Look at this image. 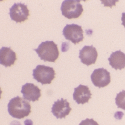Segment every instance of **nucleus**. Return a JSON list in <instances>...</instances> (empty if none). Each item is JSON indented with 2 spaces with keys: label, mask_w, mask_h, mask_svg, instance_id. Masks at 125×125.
Instances as JSON below:
<instances>
[{
  "label": "nucleus",
  "mask_w": 125,
  "mask_h": 125,
  "mask_svg": "<svg viewBox=\"0 0 125 125\" xmlns=\"http://www.w3.org/2000/svg\"><path fill=\"white\" fill-rule=\"evenodd\" d=\"M109 64L115 70H122L125 67V54L118 50L114 52L108 58Z\"/></svg>",
  "instance_id": "nucleus-13"
},
{
  "label": "nucleus",
  "mask_w": 125,
  "mask_h": 125,
  "mask_svg": "<svg viewBox=\"0 0 125 125\" xmlns=\"http://www.w3.org/2000/svg\"><path fill=\"white\" fill-rule=\"evenodd\" d=\"M72 108L70 103L64 99H58L55 102L52 107V113L58 119H62L70 114Z\"/></svg>",
  "instance_id": "nucleus-9"
},
{
  "label": "nucleus",
  "mask_w": 125,
  "mask_h": 125,
  "mask_svg": "<svg viewBox=\"0 0 125 125\" xmlns=\"http://www.w3.org/2000/svg\"><path fill=\"white\" fill-rule=\"evenodd\" d=\"M62 15L68 19H76L80 17L83 9L79 0H65L61 4Z\"/></svg>",
  "instance_id": "nucleus-3"
},
{
  "label": "nucleus",
  "mask_w": 125,
  "mask_h": 125,
  "mask_svg": "<svg viewBox=\"0 0 125 125\" xmlns=\"http://www.w3.org/2000/svg\"><path fill=\"white\" fill-rule=\"evenodd\" d=\"M41 60L44 61L54 62L59 56L57 45L52 40H46L41 42L38 47L35 49Z\"/></svg>",
  "instance_id": "nucleus-2"
},
{
  "label": "nucleus",
  "mask_w": 125,
  "mask_h": 125,
  "mask_svg": "<svg viewBox=\"0 0 125 125\" xmlns=\"http://www.w3.org/2000/svg\"><path fill=\"white\" fill-rule=\"evenodd\" d=\"M62 35L74 45L79 43L84 39L82 27L75 24H67L62 30Z\"/></svg>",
  "instance_id": "nucleus-5"
},
{
  "label": "nucleus",
  "mask_w": 125,
  "mask_h": 125,
  "mask_svg": "<svg viewBox=\"0 0 125 125\" xmlns=\"http://www.w3.org/2000/svg\"><path fill=\"white\" fill-rule=\"evenodd\" d=\"M21 93H22L24 99L31 102L38 101L41 97V90L40 88L31 83H27L23 85Z\"/></svg>",
  "instance_id": "nucleus-10"
},
{
  "label": "nucleus",
  "mask_w": 125,
  "mask_h": 125,
  "mask_svg": "<svg viewBox=\"0 0 125 125\" xmlns=\"http://www.w3.org/2000/svg\"><path fill=\"white\" fill-rule=\"evenodd\" d=\"M17 60L15 52L10 47H2L0 49V64L5 67H11Z\"/></svg>",
  "instance_id": "nucleus-12"
},
{
  "label": "nucleus",
  "mask_w": 125,
  "mask_h": 125,
  "mask_svg": "<svg viewBox=\"0 0 125 125\" xmlns=\"http://www.w3.org/2000/svg\"><path fill=\"white\" fill-rule=\"evenodd\" d=\"M7 107L9 115L15 119H23L29 116L31 112L30 104L18 96L9 101Z\"/></svg>",
  "instance_id": "nucleus-1"
},
{
  "label": "nucleus",
  "mask_w": 125,
  "mask_h": 125,
  "mask_svg": "<svg viewBox=\"0 0 125 125\" xmlns=\"http://www.w3.org/2000/svg\"><path fill=\"white\" fill-rule=\"evenodd\" d=\"M92 97V93L88 86L79 85L74 88L73 99L78 104H85L89 102Z\"/></svg>",
  "instance_id": "nucleus-11"
},
{
  "label": "nucleus",
  "mask_w": 125,
  "mask_h": 125,
  "mask_svg": "<svg viewBox=\"0 0 125 125\" xmlns=\"http://www.w3.org/2000/svg\"><path fill=\"white\" fill-rule=\"evenodd\" d=\"M98 56V53L93 46H84L79 51V58L83 64L89 66L94 64Z\"/></svg>",
  "instance_id": "nucleus-8"
},
{
  "label": "nucleus",
  "mask_w": 125,
  "mask_h": 125,
  "mask_svg": "<svg viewBox=\"0 0 125 125\" xmlns=\"http://www.w3.org/2000/svg\"><path fill=\"white\" fill-rule=\"evenodd\" d=\"M9 15L12 20L16 23H22L29 16V10L27 5L22 3H16L9 9Z\"/></svg>",
  "instance_id": "nucleus-6"
},
{
  "label": "nucleus",
  "mask_w": 125,
  "mask_h": 125,
  "mask_svg": "<svg viewBox=\"0 0 125 125\" xmlns=\"http://www.w3.org/2000/svg\"><path fill=\"white\" fill-rule=\"evenodd\" d=\"M125 90H122L121 93L117 94V97L115 98L116 101L117 106L119 108H121L122 109H125Z\"/></svg>",
  "instance_id": "nucleus-14"
},
{
  "label": "nucleus",
  "mask_w": 125,
  "mask_h": 125,
  "mask_svg": "<svg viewBox=\"0 0 125 125\" xmlns=\"http://www.w3.org/2000/svg\"><path fill=\"white\" fill-rule=\"evenodd\" d=\"M90 79L94 86L99 88H104L111 83V74L104 68H97L93 72Z\"/></svg>",
  "instance_id": "nucleus-7"
},
{
  "label": "nucleus",
  "mask_w": 125,
  "mask_h": 125,
  "mask_svg": "<svg viewBox=\"0 0 125 125\" xmlns=\"http://www.w3.org/2000/svg\"><path fill=\"white\" fill-rule=\"evenodd\" d=\"M56 72L53 67L39 65L33 70V76L34 79L42 85H49L55 79Z\"/></svg>",
  "instance_id": "nucleus-4"
}]
</instances>
